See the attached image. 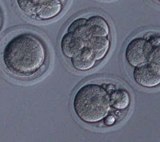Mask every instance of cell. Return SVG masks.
Here are the masks:
<instances>
[{"instance_id":"obj_14","label":"cell","mask_w":160,"mask_h":142,"mask_svg":"<svg viewBox=\"0 0 160 142\" xmlns=\"http://www.w3.org/2000/svg\"><path fill=\"white\" fill-rule=\"evenodd\" d=\"M2 13L1 10H0V30L1 29L2 25Z\"/></svg>"},{"instance_id":"obj_15","label":"cell","mask_w":160,"mask_h":142,"mask_svg":"<svg viewBox=\"0 0 160 142\" xmlns=\"http://www.w3.org/2000/svg\"><path fill=\"white\" fill-rule=\"evenodd\" d=\"M157 1H158V2L159 3H160V0H157Z\"/></svg>"},{"instance_id":"obj_6","label":"cell","mask_w":160,"mask_h":142,"mask_svg":"<svg viewBox=\"0 0 160 142\" xmlns=\"http://www.w3.org/2000/svg\"><path fill=\"white\" fill-rule=\"evenodd\" d=\"M60 48L63 55L71 59L85 48V44L80 39L70 33L67 32L62 38Z\"/></svg>"},{"instance_id":"obj_10","label":"cell","mask_w":160,"mask_h":142,"mask_svg":"<svg viewBox=\"0 0 160 142\" xmlns=\"http://www.w3.org/2000/svg\"><path fill=\"white\" fill-rule=\"evenodd\" d=\"M17 6L23 14L30 17H36L40 8L49 0H15ZM64 5L67 0H59Z\"/></svg>"},{"instance_id":"obj_13","label":"cell","mask_w":160,"mask_h":142,"mask_svg":"<svg viewBox=\"0 0 160 142\" xmlns=\"http://www.w3.org/2000/svg\"><path fill=\"white\" fill-rule=\"evenodd\" d=\"M116 121L115 118L112 115H107L104 119V123L107 126H112Z\"/></svg>"},{"instance_id":"obj_7","label":"cell","mask_w":160,"mask_h":142,"mask_svg":"<svg viewBox=\"0 0 160 142\" xmlns=\"http://www.w3.org/2000/svg\"><path fill=\"white\" fill-rule=\"evenodd\" d=\"M86 24L91 35L95 37H109L110 30L106 20L100 16H92L87 19Z\"/></svg>"},{"instance_id":"obj_8","label":"cell","mask_w":160,"mask_h":142,"mask_svg":"<svg viewBox=\"0 0 160 142\" xmlns=\"http://www.w3.org/2000/svg\"><path fill=\"white\" fill-rule=\"evenodd\" d=\"M63 6L59 0H49L42 5L35 17L42 21L53 19L62 12Z\"/></svg>"},{"instance_id":"obj_2","label":"cell","mask_w":160,"mask_h":142,"mask_svg":"<svg viewBox=\"0 0 160 142\" xmlns=\"http://www.w3.org/2000/svg\"><path fill=\"white\" fill-rule=\"evenodd\" d=\"M73 106L77 116L84 122H99L111 110L109 93L98 84H86L75 93Z\"/></svg>"},{"instance_id":"obj_11","label":"cell","mask_w":160,"mask_h":142,"mask_svg":"<svg viewBox=\"0 0 160 142\" xmlns=\"http://www.w3.org/2000/svg\"><path fill=\"white\" fill-rule=\"evenodd\" d=\"M110 105L114 109L123 110L127 109L130 103V97L127 91L117 89L110 95Z\"/></svg>"},{"instance_id":"obj_9","label":"cell","mask_w":160,"mask_h":142,"mask_svg":"<svg viewBox=\"0 0 160 142\" xmlns=\"http://www.w3.org/2000/svg\"><path fill=\"white\" fill-rule=\"evenodd\" d=\"M110 44L109 37H95L91 39L86 47L92 51L95 59L98 62L103 59L108 53Z\"/></svg>"},{"instance_id":"obj_3","label":"cell","mask_w":160,"mask_h":142,"mask_svg":"<svg viewBox=\"0 0 160 142\" xmlns=\"http://www.w3.org/2000/svg\"><path fill=\"white\" fill-rule=\"evenodd\" d=\"M133 76L136 83L146 88H154L160 84V67L146 62L135 67Z\"/></svg>"},{"instance_id":"obj_5","label":"cell","mask_w":160,"mask_h":142,"mask_svg":"<svg viewBox=\"0 0 160 142\" xmlns=\"http://www.w3.org/2000/svg\"><path fill=\"white\" fill-rule=\"evenodd\" d=\"M71 62L75 69L86 71L93 68L97 61L92 51L85 47L71 58Z\"/></svg>"},{"instance_id":"obj_1","label":"cell","mask_w":160,"mask_h":142,"mask_svg":"<svg viewBox=\"0 0 160 142\" xmlns=\"http://www.w3.org/2000/svg\"><path fill=\"white\" fill-rule=\"evenodd\" d=\"M46 50L40 39L32 34L15 35L5 44L2 60L9 74L16 78H31L40 72L46 62Z\"/></svg>"},{"instance_id":"obj_4","label":"cell","mask_w":160,"mask_h":142,"mask_svg":"<svg viewBox=\"0 0 160 142\" xmlns=\"http://www.w3.org/2000/svg\"><path fill=\"white\" fill-rule=\"evenodd\" d=\"M151 44L143 38H135L131 40L125 49L126 59L131 66L137 67L147 62Z\"/></svg>"},{"instance_id":"obj_12","label":"cell","mask_w":160,"mask_h":142,"mask_svg":"<svg viewBox=\"0 0 160 142\" xmlns=\"http://www.w3.org/2000/svg\"><path fill=\"white\" fill-rule=\"evenodd\" d=\"M150 48L148 53L147 62H152L160 67V36L153 35L148 39Z\"/></svg>"}]
</instances>
